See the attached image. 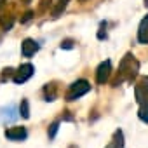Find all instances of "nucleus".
Instances as JSON below:
<instances>
[{
    "label": "nucleus",
    "instance_id": "obj_1",
    "mask_svg": "<svg viewBox=\"0 0 148 148\" xmlns=\"http://www.w3.org/2000/svg\"><path fill=\"white\" fill-rule=\"evenodd\" d=\"M138 70H139V63L136 61V58L132 54H125V58L120 63V79L115 84L119 86V82L122 80H132L138 75Z\"/></svg>",
    "mask_w": 148,
    "mask_h": 148
},
{
    "label": "nucleus",
    "instance_id": "obj_2",
    "mask_svg": "<svg viewBox=\"0 0 148 148\" xmlns=\"http://www.w3.org/2000/svg\"><path fill=\"white\" fill-rule=\"evenodd\" d=\"M91 91V84L87 80H77V82H73L66 92V101H75L79 98H82L84 94H87Z\"/></svg>",
    "mask_w": 148,
    "mask_h": 148
},
{
    "label": "nucleus",
    "instance_id": "obj_3",
    "mask_svg": "<svg viewBox=\"0 0 148 148\" xmlns=\"http://www.w3.org/2000/svg\"><path fill=\"white\" fill-rule=\"evenodd\" d=\"M33 71H35V68H33L32 63H25V64H21V66L14 71L12 82H14V84H23V82H26V80L33 75Z\"/></svg>",
    "mask_w": 148,
    "mask_h": 148
},
{
    "label": "nucleus",
    "instance_id": "obj_4",
    "mask_svg": "<svg viewBox=\"0 0 148 148\" xmlns=\"http://www.w3.org/2000/svg\"><path fill=\"white\" fill-rule=\"evenodd\" d=\"M110 75H112V61H103L99 66H98V70H96V82L98 84H106L108 82V79H110Z\"/></svg>",
    "mask_w": 148,
    "mask_h": 148
},
{
    "label": "nucleus",
    "instance_id": "obj_5",
    "mask_svg": "<svg viewBox=\"0 0 148 148\" xmlns=\"http://www.w3.org/2000/svg\"><path fill=\"white\" fill-rule=\"evenodd\" d=\"M5 138L9 141H25L28 138V131L25 127H19V125H14V127H9L5 131Z\"/></svg>",
    "mask_w": 148,
    "mask_h": 148
},
{
    "label": "nucleus",
    "instance_id": "obj_6",
    "mask_svg": "<svg viewBox=\"0 0 148 148\" xmlns=\"http://www.w3.org/2000/svg\"><path fill=\"white\" fill-rule=\"evenodd\" d=\"M134 94H136L138 103H143V101L148 99V79H146V77L141 79V80L136 84V87H134Z\"/></svg>",
    "mask_w": 148,
    "mask_h": 148
},
{
    "label": "nucleus",
    "instance_id": "obj_7",
    "mask_svg": "<svg viewBox=\"0 0 148 148\" xmlns=\"http://www.w3.org/2000/svg\"><path fill=\"white\" fill-rule=\"evenodd\" d=\"M37 51H38V44H37L33 38H26V40L21 44V54H23L25 58H32Z\"/></svg>",
    "mask_w": 148,
    "mask_h": 148
},
{
    "label": "nucleus",
    "instance_id": "obj_8",
    "mask_svg": "<svg viewBox=\"0 0 148 148\" xmlns=\"http://www.w3.org/2000/svg\"><path fill=\"white\" fill-rule=\"evenodd\" d=\"M138 42L139 44H148V14L139 23V28H138Z\"/></svg>",
    "mask_w": 148,
    "mask_h": 148
},
{
    "label": "nucleus",
    "instance_id": "obj_9",
    "mask_svg": "<svg viewBox=\"0 0 148 148\" xmlns=\"http://www.w3.org/2000/svg\"><path fill=\"white\" fill-rule=\"evenodd\" d=\"M106 148H124V138H122V131H117L112 143L106 146Z\"/></svg>",
    "mask_w": 148,
    "mask_h": 148
},
{
    "label": "nucleus",
    "instance_id": "obj_10",
    "mask_svg": "<svg viewBox=\"0 0 148 148\" xmlns=\"http://www.w3.org/2000/svg\"><path fill=\"white\" fill-rule=\"evenodd\" d=\"M138 117H139V120H143V122H146V124H148V99H146V101H143V103H139Z\"/></svg>",
    "mask_w": 148,
    "mask_h": 148
},
{
    "label": "nucleus",
    "instance_id": "obj_11",
    "mask_svg": "<svg viewBox=\"0 0 148 148\" xmlns=\"http://www.w3.org/2000/svg\"><path fill=\"white\" fill-rule=\"evenodd\" d=\"M68 2H70V0H59V2L56 4V7L52 9V18H59V16H61V12L66 9Z\"/></svg>",
    "mask_w": 148,
    "mask_h": 148
},
{
    "label": "nucleus",
    "instance_id": "obj_12",
    "mask_svg": "<svg viewBox=\"0 0 148 148\" xmlns=\"http://www.w3.org/2000/svg\"><path fill=\"white\" fill-rule=\"evenodd\" d=\"M12 23H14V18H12L11 14H4L2 18H0V25H2V28H4L5 32H9V30L12 28Z\"/></svg>",
    "mask_w": 148,
    "mask_h": 148
},
{
    "label": "nucleus",
    "instance_id": "obj_13",
    "mask_svg": "<svg viewBox=\"0 0 148 148\" xmlns=\"http://www.w3.org/2000/svg\"><path fill=\"white\" fill-rule=\"evenodd\" d=\"M44 94H45V101H54V98H56V86L54 84H47L45 89H44Z\"/></svg>",
    "mask_w": 148,
    "mask_h": 148
},
{
    "label": "nucleus",
    "instance_id": "obj_14",
    "mask_svg": "<svg viewBox=\"0 0 148 148\" xmlns=\"http://www.w3.org/2000/svg\"><path fill=\"white\" fill-rule=\"evenodd\" d=\"M19 115L23 119H28L30 117V105H28V99H23L21 105H19Z\"/></svg>",
    "mask_w": 148,
    "mask_h": 148
},
{
    "label": "nucleus",
    "instance_id": "obj_15",
    "mask_svg": "<svg viewBox=\"0 0 148 148\" xmlns=\"http://www.w3.org/2000/svg\"><path fill=\"white\" fill-rule=\"evenodd\" d=\"M58 127H59V122H54V124H51V127H49V138H51V139L56 136V132H58Z\"/></svg>",
    "mask_w": 148,
    "mask_h": 148
},
{
    "label": "nucleus",
    "instance_id": "obj_16",
    "mask_svg": "<svg viewBox=\"0 0 148 148\" xmlns=\"http://www.w3.org/2000/svg\"><path fill=\"white\" fill-rule=\"evenodd\" d=\"M32 16H33V14H32V12H26V16H25V18H23V21H28V19H30V18H32Z\"/></svg>",
    "mask_w": 148,
    "mask_h": 148
},
{
    "label": "nucleus",
    "instance_id": "obj_17",
    "mask_svg": "<svg viewBox=\"0 0 148 148\" xmlns=\"http://www.w3.org/2000/svg\"><path fill=\"white\" fill-rule=\"evenodd\" d=\"M49 2H51V0H42V9H44V7H45V5H47Z\"/></svg>",
    "mask_w": 148,
    "mask_h": 148
},
{
    "label": "nucleus",
    "instance_id": "obj_18",
    "mask_svg": "<svg viewBox=\"0 0 148 148\" xmlns=\"http://www.w3.org/2000/svg\"><path fill=\"white\" fill-rule=\"evenodd\" d=\"M5 4V0H0V9H2V5Z\"/></svg>",
    "mask_w": 148,
    "mask_h": 148
},
{
    "label": "nucleus",
    "instance_id": "obj_19",
    "mask_svg": "<svg viewBox=\"0 0 148 148\" xmlns=\"http://www.w3.org/2000/svg\"><path fill=\"white\" fill-rule=\"evenodd\" d=\"M21 2H23V4H30V2H32V0H21Z\"/></svg>",
    "mask_w": 148,
    "mask_h": 148
},
{
    "label": "nucleus",
    "instance_id": "obj_20",
    "mask_svg": "<svg viewBox=\"0 0 148 148\" xmlns=\"http://www.w3.org/2000/svg\"><path fill=\"white\" fill-rule=\"evenodd\" d=\"M80 2H86V0H80Z\"/></svg>",
    "mask_w": 148,
    "mask_h": 148
}]
</instances>
